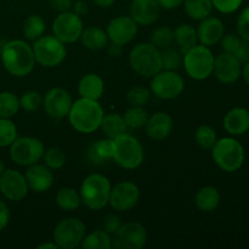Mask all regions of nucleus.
I'll list each match as a JSON object with an SVG mask.
<instances>
[{"instance_id": "09e8293b", "label": "nucleus", "mask_w": 249, "mask_h": 249, "mask_svg": "<svg viewBox=\"0 0 249 249\" xmlns=\"http://www.w3.org/2000/svg\"><path fill=\"white\" fill-rule=\"evenodd\" d=\"M49 4L53 7V10L60 14V12H65L72 9L73 0H49Z\"/></svg>"}, {"instance_id": "b1692460", "label": "nucleus", "mask_w": 249, "mask_h": 249, "mask_svg": "<svg viewBox=\"0 0 249 249\" xmlns=\"http://www.w3.org/2000/svg\"><path fill=\"white\" fill-rule=\"evenodd\" d=\"M104 79L95 73L85 74L84 77H82V79L79 80V84H78V92H79L80 97H84V99L99 101L104 95Z\"/></svg>"}, {"instance_id": "a211bd4d", "label": "nucleus", "mask_w": 249, "mask_h": 249, "mask_svg": "<svg viewBox=\"0 0 249 249\" xmlns=\"http://www.w3.org/2000/svg\"><path fill=\"white\" fill-rule=\"evenodd\" d=\"M213 74L223 84H232L242 75V65L232 53H223L214 58Z\"/></svg>"}, {"instance_id": "dca6fc26", "label": "nucleus", "mask_w": 249, "mask_h": 249, "mask_svg": "<svg viewBox=\"0 0 249 249\" xmlns=\"http://www.w3.org/2000/svg\"><path fill=\"white\" fill-rule=\"evenodd\" d=\"M0 192L9 201H21L28 194L26 178L16 169H5L0 175Z\"/></svg>"}, {"instance_id": "7ed1b4c3", "label": "nucleus", "mask_w": 249, "mask_h": 249, "mask_svg": "<svg viewBox=\"0 0 249 249\" xmlns=\"http://www.w3.org/2000/svg\"><path fill=\"white\" fill-rule=\"evenodd\" d=\"M111 189V182L105 175L97 173L88 175L80 185L82 203L91 211H101L108 204Z\"/></svg>"}, {"instance_id": "49530a36", "label": "nucleus", "mask_w": 249, "mask_h": 249, "mask_svg": "<svg viewBox=\"0 0 249 249\" xmlns=\"http://www.w3.org/2000/svg\"><path fill=\"white\" fill-rule=\"evenodd\" d=\"M121 218H119L118 215H116V214H111V215H108L105 219L104 229H102V230H105L107 233H109V235H113V233L121 228Z\"/></svg>"}, {"instance_id": "864d4df0", "label": "nucleus", "mask_w": 249, "mask_h": 249, "mask_svg": "<svg viewBox=\"0 0 249 249\" xmlns=\"http://www.w3.org/2000/svg\"><path fill=\"white\" fill-rule=\"evenodd\" d=\"M107 53H108L109 57L112 58L119 57V56L122 55V45L112 43L111 45H108V48H107Z\"/></svg>"}, {"instance_id": "f257e3e1", "label": "nucleus", "mask_w": 249, "mask_h": 249, "mask_svg": "<svg viewBox=\"0 0 249 249\" xmlns=\"http://www.w3.org/2000/svg\"><path fill=\"white\" fill-rule=\"evenodd\" d=\"M2 66L14 77H26L31 74L36 66L33 49L21 39L7 41L2 45L1 55Z\"/></svg>"}, {"instance_id": "6ab92c4d", "label": "nucleus", "mask_w": 249, "mask_h": 249, "mask_svg": "<svg viewBox=\"0 0 249 249\" xmlns=\"http://www.w3.org/2000/svg\"><path fill=\"white\" fill-rule=\"evenodd\" d=\"M28 189L36 194H43L48 190L51 189L53 184V174L50 168L46 167L45 164H36L29 165L27 172L24 173Z\"/></svg>"}, {"instance_id": "0eeeda50", "label": "nucleus", "mask_w": 249, "mask_h": 249, "mask_svg": "<svg viewBox=\"0 0 249 249\" xmlns=\"http://www.w3.org/2000/svg\"><path fill=\"white\" fill-rule=\"evenodd\" d=\"M214 58L211 49L199 44L184 53L182 65L192 79L204 80L213 74Z\"/></svg>"}, {"instance_id": "393cba45", "label": "nucleus", "mask_w": 249, "mask_h": 249, "mask_svg": "<svg viewBox=\"0 0 249 249\" xmlns=\"http://www.w3.org/2000/svg\"><path fill=\"white\" fill-rule=\"evenodd\" d=\"M79 40L89 50H101L108 45V36L100 27H87L83 29Z\"/></svg>"}, {"instance_id": "9d476101", "label": "nucleus", "mask_w": 249, "mask_h": 249, "mask_svg": "<svg viewBox=\"0 0 249 249\" xmlns=\"http://www.w3.org/2000/svg\"><path fill=\"white\" fill-rule=\"evenodd\" d=\"M151 92L162 100H173L182 94L185 80L177 71L162 70L151 77Z\"/></svg>"}, {"instance_id": "13d9d810", "label": "nucleus", "mask_w": 249, "mask_h": 249, "mask_svg": "<svg viewBox=\"0 0 249 249\" xmlns=\"http://www.w3.org/2000/svg\"><path fill=\"white\" fill-rule=\"evenodd\" d=\"M5 170V164H4V160H1V158H0V175L2 174V172H4Z\"/></svg>"}, {"instance_id": "4d7b16f0", "label": "nucleus", "mask_w": 249, "mask_h": 249, "mask_svg": "<svg viewBox=\"0 0 249 249\" xmlns=\"http://www.w3.org/2000/svg\"><path fill=\"white\" fill-rule=\"evenodd\" d=\"M38 249H58L57 245L55 242H48V243H43V245L38 246L36 247Z\"/></svg>"}, {"instance_id": "aec40b11", "label": "nucleus", "mask_w": 249, "mask_h": 249, "mask_svg": "<svg viewBox=\"0 0 249 249\" xmlns=\"http://www.w3.org/2000/svg\"><path fill=\"white\" fill-rule=\"evenodd\" d=\"M196 31L199 44L211 48L221 40L225 28H224V23L220 18L208 16L201 19Z\"/></svg>"}, {"instance_id": "5701e85b", "label": "nucleus", "mask_w": 249, "mask_h": 249, "mask_svg": "<svg viewBox=\"0 0 249 249\" xmlns=\"http://www.w3.org/2000/svg\"><path fill=\"white\" fill-rule=\"evenodd\" d=\"M224 128L230 135H243L249 130V111L243 107L230 109L224 117Z\"/></svg>"}, {"instance_id": "c756f323", "label": "nucleus", "mask_w": 249, "mask_h": 249, "mask_svg": "<svg viewBox=\"0 0 249 249\" xmlns=\"http://www.w3.org/2000/svg\"><path fill=\"white\" fill-rule=\"evenodd\" d=\"M184 9L190 18L201 21L211 16L214 6L212 0H184Z\"/></svg>"}, {"instance_id": "ddd939ff", "label": "nucleus", "mask_w": 249, "mask_h": 249, "mask_svg": "<svg viewBox=\"0 0 249 249\" xmlns=\"http://www.w3.org/2000/svg\"><path fill=\"white\" fill-rule=\"evenodd\" d=\"M147 242V231L140 223L122 224L113 233L112 247L116 249H141Z\"/></svg>"}, {"instance_id": "2f4dec72", "label": "nucleus", "mask_w": 249, "mask_h": 249, "mask_svg": "<svg viewBox=\"0 0 249 249\" xmlns=\"http://www.w3.org/2000/svg\"><path fill=\"white\" fill-rule=\"evenodd\" d=\"M80 246L83 249H111V235L105 230H95L84 236Z\"/></svg>"}, {"instance_id": "412c9836", "label": "nucleus", "mask_w": 249, "mask_h": 249, "mask_svg": "<svg viewBox=\"0 0 249 249\" xmlns=\"http://www.w3.org/2000/svg\"><path fill=\"white\" fill-rule=\"evenodd\" d=\"M160 14V6L157 0H131L129 16L138 24L150 26L155 23Z\"/></svg>"}, {"instance_id": "2eb2a0df", "label": "nucleus", "mask_w": 249, "mask_h": 249, "mask_svg": "<svg viewBox=\"0 0 249 249\" xmlns=\"http://www.w3.org/2000/svg\"><path fill=\"white\" fill-rule=\"evenodd\" d=\"M72 104V96L63 88H51L43 97L44 109L46 114L53 119H63L68 117Z\"/></svg>"}, {"instance_id": "4be33fe9", "label": "nucleus", "mask_w": 249, "mask_h": 249, "mask_svg": "<svg viewBox=\"0 0 249 249\" xmlns=\"http://www.w3.org/2000/svg\"><path fill=\"white\" fill-rule=\"evenodd\" d=\"M143 128L148 138L152 140H164L173 130V118L165 112H157L148 117L147 123Z\"/></svg>"}, {"instance_id": "c85d7f7f", "label": "nucleus", "mask_w": 249, "mask_h": 249, "mask_svg": "<svg viewBox=\"0 0 249 249\" xmlns=\"http://www.w3.org/2000/svg\"><path fill=\"white\" fill-rule=\"evenodd\" d=\"M174 41L179 46L180 51L185 53L190 49L197 45V31L190 24H180L174 29Z\"/></svg>"}, {"instance_id": "a878e982", "label": "nucleus", "mask_w": 249, "mask_h": 249, "mask_svg": "<svg viewBox=\"0 0 249 249\" xmlns=\"http://www.w3.org/2000/svg\"><path fill=\"white\" fill-rule=\"evenodd\" d=\"M220 192L214 186H204L198 190L195 196V203L199 211L209 213L218 208L220 204Z\"/></svg>"}, {"instance_id": "58836bf2", "label": "nucleus", "mask_w": 249, "mask_h": 249, "mask_svg": "<svg viewBox=\"0 0 249 249\" xmlns=\"http://www.w3.org/2000/svg\"><path fill=\"white\" fill-rule=\"evenodd\" d=\"M17 139V128L10 118H0V147H7Z\"/></svg>"}, {"instance_id": "3c124183", "label": "nucleus", "mask_w": 249, "mask_h": 249, "mask_svg": "<svg viewBox=\"0 0 249 249\" xmlns=\"http://www.w3.org/2000/svg\"><path fill=\"white\" fill-rule=\"evenodd\" d=\"M72 9H73V12L77 14L78 16L80 17L87 15L88 11H89V6H88V4L84 1V0H77V1L72 5Z\"/></svg>"}, {"instance_id": "4c0bfd02", "label": "nucleus", "mask_w": 249, "mask_h": 249, "mask_svg": "<svg viewBox=\"0 0 249 249\" xmlns=\"http://www.w3.org/2000/svg\"><path fill=\"white\" fill-rule=\"evenodd\" d=\"M160 55H162V65L164 70L177 71L182 65L184 53L180 51V49L169 46L167 49H163L160 51Z\"/></svg>"}, {"instance_id": "4468645a", "label": "nucleus", "mask_w": 249, "mask_h": 249, "mask_svg": "<svg viewBox=\"0 0 249 249\" xmlns=\"http://www.w3.org/2000/svg\"><path fill=\"white\" fill-rule=\"evenodd\" d=\"M140 190L133 181H121L111 189L108 204L117 212H128L138 204Z\"/></svg>"}, {"instance_id": "603ef678", "label": "nucleus", "mask_w": 249, "mask_h": 249, "mask_svg": "<svg viewBox=\"0 0 249 249\" xmlns=\"http://www.w3.org/2000/svg\"><path fill=\"white\" fill-rule=\"evenodd\" d=\"M157 1L160 4V9L164 10L178 9V7L184 4V0H157Z\"/></svg>"}, {"instance_id": "473e14b6", "label": "nucleus", "mask_w": 249, "mask_h": 249, "mask_svg": "<svg viewBox=\"0 0 249 249\" xmlns=\"http://www.w3.org/2000/svg\"><path fill=\"white\" fill-rule=\"evenodd\" d=\"M46 28L45 21L39 15H31L23 23V36L27 40H36L40 38Z\"/></svg>"}, {"instance_id": "9b49d317", "label": "nucleus", "mask_w": 249, "mask_h": 249, "mask_svg": "<svg viewBox=\"0 0 249 249\" xmlns=\"http://www.w3.org/2000/svg\"><path fill=\"white\" fill-rule=\"evenodd\" d=\"M85 224L78 218H66L56 225L53 241L60 249H74L85 236Z\"/></svg>"}, {"instance_id": "39448f33", "label": "nucleus", "mask_w": 249, "mask_h": 249, "mask_svg": "<svg viewBox=\"0 0 249 249\" xmlns=\"http://www.w3.org/2000/svg\"><path fill=\"white\" fill-rule=\"evenodd\" d=\"M112 160L124 169H136L143 162V148L140 141L125 133L112 140Z\"/></svg>"}, {"instance_id": "72a5a7b5", "label": "nucleus", "mask_w": 249, "mask_h": 249, "mask_svg": "<svg viewBox=\"0 0 249 249\" xmlns=\"http://www.w3.org/2000/svg\"><path fill=\"white\" fill-rule=\"evenodd\" d=\"M148 117L150 116L143 107L131 106L126 109L123 118L129 129H140L146 125Z\"/></svg>"}, {"instance_id": "ea45409f", "label": "nucleus", "mask_w": 249, "mask_h": 249, "mask_svg": "<svg viewBox=\"0 0 249 249\" xmlns=\"http://www.w3.org/2000/svg\"><path fill=\"white\" fill-rule=\"evenodd\" d=\"M44 163L51 170L62 169L66 164V155L62 150L57 147H51L44 152Z\"/></svg>"}, {"instance_id": "37998d69", "label": "nucleus", "mask_w": 249, "mask_h": 249, "mask_svg": "<svg viewBox=\"0 0 249 249\" xmlns=\"http://www.w3.org/2000/svg\"><path fill=\"white\" fill-rule=\"evenodd\" d=\"M214 9L221 14H232L240 9L243 0H212Z\"/></svg>"}, {"instance_id": "5fc2aeb1", "label": "nucleus", "mask_w": 249, "mask_h": 249, "mask_svg": "<svg viewBox=\"0 0 249 249\" xmlns=\"http://www.w3.org/2000/svg\"><path fill=\"white\" fill-rule=\"evenodd\" d=\"M116 0H94L95 4L99 7H104V9H107V7H111L112 5L114 4Z\"/></svg>"}, {"instance_id": "f8f14e48", "label": "nucleus", "mask_w": 249, "mask_h": 249, "mask_svg": "<svg viewBox=\"0 0 249 249\" xmlns=\"http://www.w3.org/2000/svg\"><path fill=\"white\" fill-rule=\"evenodd\" d=\"M83 29L84 23L82 17L70 10L60 12L53 19V33L63 44H73L79 40Z\"/></svg>"}, {"instance_id": "6e6552de", "label": "nucleus", "mask_w": 249, "mask_h": 249, "mask_svg": "<svg viewBox=\"0 0 249 249\" xmlns=\"http://www.w3.org/2000/svg\"><path fill=\"white\" fill-rule=\"evenodd\" d=\"M36 62L43 67L53 68L65 61L67 56L66 44L58 40L55 36H41L36 39L32 45Z\"/></svg>"}, {"instance_id": "c9c22d12", "label": "nucleus", "mask_w": 249, "mask_h": 249, "mask_svg": "<svg viewBox=\"0 0 249 249\" xmlns=\"http://www.w3.org/2000/svg\"><path fill=\"white\" fill-rule=\"evenodd\" d=\"M174 43V29L169 26H160L151 33V44L160 50L167 49Z\"/></svg>"}, {"instance_id": "cd10ccee", "label": "nucleus", "mask_w": 249, "mask_h": 249, "mask_svg": "<svg viewBox=\"0 0 249 249\" xmlns=\"http://www.w3.org/2000/svg\"><path fill=\"white\" fill-rule=\"evenodd\" d=\"M100 128L102 129L105 135L107 138L112 139V140L124 135L126 133V130H128V126H126L125 122H124L123 116H121L118 113L105 114Z\"/></svg>"}, {"instance_id": "bf43d9fd", "label": "nucleus", "mask_w": 249, "mask_h": 249, "mask_svg": "<svg viewBox=\"0 0 249 249\" xmlns=\"http://www.w3.org/2000/svg\"><path fill=\"white\" fill-rule=\"evenodd\" d=\"M1 49H2V46H1V44H0V55H1Z\"/></svg>"}, {"instance_id": "423d86ee", "label": "nucleus", "mask_w": 249, "mask_h": 249, "mask_svg": "<svg viewBox=\"0 0 249 249\" xmlns=\"http://www.w3.org/2000/svg\"><path fill=\"white\" fill-rule=\"evenodd\" d=\"M212 156L215 164L228 173L237 172L245 162V148L240 141L233 138L216 140L212 148Z\"/></svg>"}, {"instance_id": "a19ab883", "label": "nucleus", "mask_w": 249, "mask_h": 249, "mask_svg": "<svg viewBox=\"0 0 249 249\" xmlns=\"http://www.w3.org/2000/svg\"><path fill=\"white\" fill-rule=\"evenodd\" d=\"M43 106V97L38 91H27L19 97V107L26 112H36Z\"/></svg>"}, {"instance_id": "f03ea898", "label": "nucleus", "mask_w": 249, "mask_h": 249, "mask_svg": "<svg viewBox=\"0 0 249 249\" xmlns=\"http://www.w3.org/2000/svg\"><path fill=\"white\" fill-rule=\"evenodd\" d=\"M104 116V109L99 101L80 97L72 104L68 119L78 133L91 134L100 128Z\"/></svg>"}, {"instance_id": "f3484780", "label": "nucleus", "mask_w": 249, "mask_h": 249, "mask_svg": "<svg viewBox=\"0 0 249 249\" xmlns=\"http://www.w3.org/2000/svg\"><path fill=\"white\" fill-rule=\"evenodd\" d=\"M108 39L114 44L126 45L135 39L138 23L130 16H118L111 19L106 29Z\"/></svg>"}, {"instance_id": "8fccbe9b", "label": "nucleus", "mask_w": 249, "mask_h": 249, "mask_svg": "<svg viewBox=\"0 0 249 249\" xmlns=\"http://www.w3.org/2000/svg\"><path fill=\"white\" fill-rule=\"evenodd\" d=\"M9 221H10L9 207H7L4 202L0 201V231H2L7 225H9Z\"/></svg>"}, {"instance_id": "c03bdc74", "label": "nucleus", "mask_w": 249, "mask_h": 249, "mask_svg": "<svg viewBox=\"0 0 249 249\" xmlns=\"http://www.w3.org/2000/svg\"><path fill=\"white\" fill-rule=\"evenodd\" d=\"M237 33L242 40L249 43V6L242 10L237 19Z\"/></svg>"}, {"instance_id": "e433bc0d", "label": "nucleus", "mask_w": 249, "mask_h": 249, "mask_svg": "<svg viewBox=\"0 0 249 249\" xmlns=\"http://www.w3.org/2000/svg\"><path fill=\"white\" fill-rule=\"evenodd\" d=\"M216 140V131L209 125H199L195 133V141L197 145L203 150H212L215 145Z\"/></svg>"}, {"instance_id": "bb28decb", "label": "nucleus", "mask_w": 249, "mask_h": 249, "mask_svg": "<svg viewBox=\"0 0 249 249\" xmlns=\"http://www.w3.org/2000/svg\"><path fill=\"white\" fill-rule=\"evenodd\" d=\"M88 158L95 165H102L112 160V139H102L92 143L88 150Z\"/></svg>"}, {"instance_id": "20e7f679", "label": "nucleus", "mask_w": 249, "mask_h": 249, "mask_svg": "<svg viewBox=\"0 0 249 249\" xmlns=\"http://www.w3.org/2000/svg\"><path fill=\"white\" fill-rule=\"evenodd\" d=\"M129 65L138 74L153 77L163 70L160 50L151 43L138 44L129 53Z\"/></svg>"}, {"instance_id": "a18cd8bd", "label": "nucleus", "mask_w": 249, "mask_h": 249, "mask_svg": "<svg viewBox=\"0 0 249 249\" xmlns=\"http://www.w3.org/2000/svg\"><path fill=\"white\" fill-rule=\"evenodd\" d=\"M221 48H223L224 53H233L238 49V46L242 43V38L240 36H236V34H226L221 38Z\"/></svg>"}, {"instance_id": "f704fd0d", "label": "nucleus", "mask_w": 249, "mask_h": 249, "mask_svg": "<svg viewBox=\"0 0 249 249\" xmlns=\"http://www.w3.org/2000/svg\"><path fill=\"white\" fill-rule=\"evenodd\" d=\"M19 97L11 91L0 92V118H11L18 112Z\"/></svg>"}, {"instance_id": "6e6d98bb", "label": "nucleus", "mask_w": 249, "mask_h": 249, "mask_svg": "<svg viewBox=\"0 0 249 249\" xmlns=\"http://www.w3.org/2000/svg\"><path fill=\"white\" fill-rule=\"evenodd\" d=\"M242 75H243V78H245L246 83H247L248 87H249V61L245 63V67H243V70H242Z\"/></svg>"}, {"instance_id": "1a4fd4ad", "label": "nucleus", "mask_w": 249, "mask_h": 249, "mask_svg": "<svg viewBox=\"0 0 249 249\" xmlns=\"http://www.w3.org/2000/svg\"><path fill=\"white\" fill-rule=\"evenodd\" d=\"M45 147L39 139L23 136L17 138L10 145V158L12 162L22 167L36 164L43 158Z\"/></svg>"}, {"instance_id": "de8ad7c7", "label": "nucleus", "mask_w": 249, "mask_h": 249, "mask_svg": "<svg viewBox=\"0 0 249 249\" xmlns=\"http://www.w3.org/2000/svg\"><path fill=\"white\" fill-rule=\"evenodd\" d=\"M236 57V60L241 63V65H245L246 62L249 61V43L242 40L241 45L238 46L237 50L232 53Z\"/></svg>"}, {"instance_id": "79ce46f5", "label": "nucleus", "mask_w": 249, "mask_h": 249, "mask_svg": "<svg viewBox=\"0 0 249 249\" xmlns=\"http://www.w3.org/2000/svg\"><path fill=\"white\" fill-rule=\"evenodd\" d=\"M151 96V91L145 87H133L126 94V101L130 106L143 107L148 102Z\"/></svg>"}, {"instance_id": "7c9ffc66", "label": "nucleus", "mask_w": 249, "mask_h": 249, "mask_svg": "<svg viewBox=\"0 0 249 249\" xmlns=\"http://www.w3.org/2000/svg\"><path fill=\"white\" fill-rule=\"evenodd\" d=\"M56 203L62 211L72 212L75 211L82 204L79 192L75 191L73 187H62L56 194Z\"/></svg>"}]
</instances>
